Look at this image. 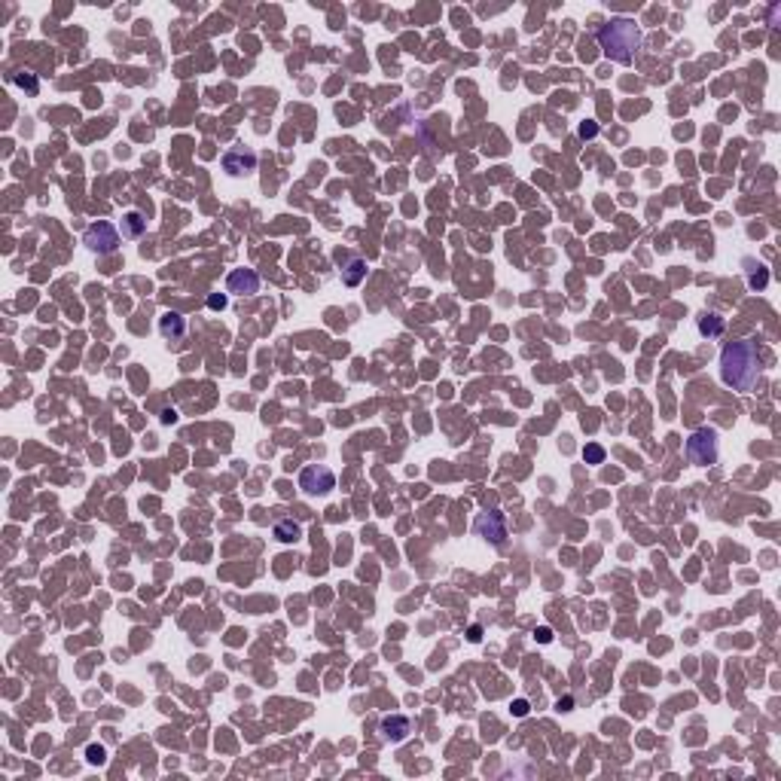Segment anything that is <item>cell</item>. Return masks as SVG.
<instances>
[{
    "label": "cell",
    "mask_w": 781,
    "mask_h": 781,
    "mask_svg": "<svg viewBox=\"0 0 781 781\" xmlns=\"http://www.w3.org/2000/svg\"><path fill=\"white\" fill-rule=\"evenodd\" d=\"M537 641H541V644H550V641H552V629H546V626L537 629Z\"/></svg>",
    "instance_id": "21"
},
{
    "label": "cell",
    "mask_w": 781,
    "mask_h": 781,
    "mask_svg": "<svg viewBox=\"0 0 781 781\" xmlns=\"http://www.w3.org/2000/svg\"><path fill=\"white\" fill-rule=\"evenodd\" d=\"M571 705H574V699H571V696H567V699H562V702H559V708H562V711H567V708H571Z\"/></svg>",
    "instance_id": "25"
},
{
    "label": "cell",
    "mask_w": 781,
    "mask_h": 781,
    "mask_svg": "<svg viewBox=\"0 0 781 781\" xmlns=\"http://www.w3.org/2000/svg\"><path fill=\"white\" fill-rule=\"evenodd\" d=\"M595 37H598L601 52H605L610 61H616V65H632L635 52L644 43L641 28L632 22V19H610L607 25L598 28Z\"/></svg>",
    "instance_id": "2"
},
{
    "label": "cell",
    "mask_w": 781,
    "mask_h": 781,
    "mask_svg": "<svg viewBox=\"0 0 781 781\" xmlns=\"http://www.w3.org/2000/svg\"><path fill=\"white\" fill-rule=\"evenodd\" d=\"M253 168H257V153L247 150V147H238V150H229L223 156V171L232 174V177L251 174Z\"/></svg>",
    "instance_id": "7"
},
{
    "label": "cell",
    "mask_w": 781,
    "mask_h": 781,
    "mask_svg": "<svg viewBox=\"0 0 781 781\" xmlns=\"http://www.w3.org/2000/svg\"><path fill=\"white\" fill-rule=\"evenodd\" d=\"M300 488L311 498H321V494H330L336 488V473L324 464H309L302 467L300 473Z\"/></svg>",
    "instance_id": "5"
},
{
    "label": "cell",
    "mask_w": 781,
    "mask_h": 781,
    "mask_svg": "<svg viewBox=\"0 0 781 781\" xmlns=\"http://www.w3.org/2000/svg\"><path fill=\"white\" fill-rule=\"evenodd\" d=\"M467 638H470L473 644H479V641H482V629H479V626H470V632H467Z\"/></svg>",
    "instance_id": "23"
},
{
    "label": "cell",
    "mask_w": 781,
    "mask_h": 781,
    "mask_svg": "<svg viewBox=\"0 0 781 781\" xmlns=\"http://www.w3.org/2000/svg\"><path fill=\"white\" fill-rule=\"evenodd\" d=\"M83 244L89 247V251H95V253H101V257H110V253H116L119 251V229L116 226H110V223H92L86 232H83Z\"/></svg>",
    "instance_id": "4"
},
{
    "label": "cell",
    "mask_w": 781,
    "mask_h": 781,
    "mask_svg": "<svg viewBox=\"0 0 781 781\" xmlns=\"http://www.w3.org/2000/svg\"><path fill=\"white\" fill-rule=\"evenodd\" d=\"M720 379H723V385H729L738 394L754 390L757 379H760V357H757V345L751 339H733V342L723 345Z\"/></svg>",
    "instance_id": "1"
},
{
    "label": "cell",
    "mask_w": 781,
    "mask_h": 781,
    "mask_svg": "<svg viewBox=\"0 0 781 781\" xmlns=\"http://www.w3.org/2000/svg\"><path fill=\"white\" fill-rule=\"evenodd\" d=\"M409 733H413V720H409L406 714H388L382 717V736L388 738V742H403Z\"/></svg>",
    "instance_id": "9"
},
{
    "label": "cell",
    "mask_w": 781,
    "mask_h": 781,
    "mask_svg": "<svg viewBox=\"0 0 781 781\" xmlns=\"http://www.w3.org/2000/svg\"><path fill=\"white\" fill-rule=\"evenodd\" d=\"M364 278H366V260L351 257L345 262V269H342V284H345V287H357Z\"/></svg>",
    "instance_id": "13"
},
{
    "label": "cell",
    "mask_w": 781,
    "mask_h": 781,
    "mask_svg": "<svg viewBox=\"0 0 781 781\" xmlns=\"http://www.w3.org/2000/svg\"><path fill=\"white\" fill-rule=\"evenodd\" d=\"M687 458L699 467H708L717 461V430L714 428H699L687 439Z\"/></svg>",
    "instance_id": "3"
},
{
    "label": "cell",
    "mask_w": 781,
    "mask_h": 781,
    "mask_svg": "<svg viewBox=\"0 0 781 781\" xmlns=\"http://www.w3.org/2000/svg\"><path fill=\"white\" fill-rule=\"evenodd\" d=\"M10 80L16 83V86H22L28 95H37V92H40V80L34 74H28V70H19V74H12Z\"/></svg>",
    "instance_id": "16"
},
{
    "label": "cell",
    "mask_w": 781,
    "mask_h": 781,
    "mask_svg": "<svg viewBox=\"0 0 781 781\" xmlns=\"http://www.w3.org/2000/svg\"><path fill=\"white\" fill-rule=\"evenodd\" d=\"M174 418H177V413H174V409H165V413H162V421H165V424H171Z\"/></svg>",
    "instance_id": "24"
},
{
    "label": "cell",
    "mask_w": 781,
    "mask_h": 781,
    "mask_svg": "<svg viewBox=\"0 0 781 781\" xmlns=\"http://www.w3.org/2000/svg\"><path fill=\"white\" fill-rule=\"evenodd\" d=\"M147 232V217L140 211H125L123 214V238H140Z\"/></svg>",
    "instance_id": "12"
},
{
    "label": "cell",
    "mask_w": 781,
    "mask_h": 781,
    "mask_svg": "<svg viewBox=\"0 0 781 781\" xmlns=\"http://www.w3.org/2000/svg\"><path fill=\"white\" fill-rule=\"evenodd\" d=\"M696 330H699V336H705V339H720L723 330H727V321H723L717 311H705V315L696 317Z\"/></svg>",
    "instance_id": "11"
},
{
    "label": "cell",
    "mask_w": 781,
    "mask_h": 781,
    "mask_svg": "<svg viewBox=\"0 0 781 781\" xmlns=\"http://www.w3.org/2000/svg\"><path fill=\"white\" fill-rule=\"evenodd\" d=\"M300 537H302V525H300V522H293V519L275 522V541H281V543H296Z\"/></svg>",
    "instance_id": "14"
},
{
    "label": "cell",
    "mask_w": 781,
    "mask_h": 781,
    "mask_svg": "<svg viewBox=\"0 0 781 781\" xmlns=\"http://www.w3.org/2000/svg\"><path fill=\"white\" fill-rule=\"evenodd\" d=\"M89 763H104V748L101 744H89Z\"/></svg>",
    "instance_id": "19"
},
{
    "label": "cell",
    "mask_w": 781,
    "mask_h": 781,
    "mask_svg": "<svg viewBox=\"0 0 781 781\" xmlns=\"http://www.w3.org/2000/svg\"><path fill=\"white\" fill-rule=\"evenodd\" d=\"M583 458H586V464H605V449L598 443H589L583 449Z\"/></svg>",
    "instance_id": "17"
},
{
    "label": "cell",
    "mask_w": 781,
    "mask_h": 781,
    "mask_svg": "<svg viewBox=\"0 0 781 781\" xmlns=\"http://www.w3.org/2000/svg\"><path fill=\"white\" fill-rule=\"evenodd\" d=\"M766 284H769V272H766V266H760V262L754 266V262H751V269H748V287H751V290H763Z\"/></svg>",
    "instance_id": "15"
},
{
    "label": "cell",
    "mask_w": 781,
    "mask_h": 781,
    "mask_svg": "<svg viewBox=\"0 0 781 781\" xmlns=\"http://www.w3.org/2000/svg\"><path fill=\"white\" fill-rule=\"evenodd\" d=\"M528 711H531V705H528L525 699H516V702H513V714H516V717H525Z\"/></svg>",
    "instance_id": "20"
},
{
    "label": "cell",
    "mask_w": 781,
    "mask_h": 781,
    "mask_svg": "<svg viewBox=\"0 0 781 781\" xmlns=\"http://www.w3.org/2000/svg\"><path fill=\"white\" fill-rule=\"evenodd\" d=\"M595 132H598V129H595L592 123H583V125H580V138H595Z\"/></svg>",
    "instance_id": "22"
},
{
    "label": "cell",
    "mask_w": 781,
    "mask_h": 781,
    "mask_svg": "<svg viewBox=\"0 0 781 781\" xmlns=\"http://www.w3.org/2000/svg\"><path fill=\"white\" fill-rule=\"evenodd\" d=\"M226 290H229V293H238V296L260 293V275L253 272V269H236V272H229V278H226Z\"/></svg>",
    "instance_id": "8"
},
{
    "label": "cell",
    "mask_w": 781,
    "mask_h": 781,
    "mask_svg": "<svg viewBox=\"0 0 781 781\" xmlns=\"http://www.w3.org/2000/svg\"><path fill=\"white\" fill-rule=\"evenodd\" d=\"M226 302H229V300H226L223 293H211V296H208V309H214V311H223Z\"/></svg>",
    "instance_id": "18"
},
{
    "label": "cell",
    "mask_w": 781,
    "mask_h": 781,
    "mask_svg": "<svg viewBox=\"0 0 781 781\" xmlns=\"http://www.w3.org/2000/svg\"><path fill=\"white\" fill-rule=\"evenodd\" d=\"M477 534L482 537V541H488L492 546L507 543V519H503L501 510H488V513L477 516Z\"/></svg>",
    "instance_id": "6"
},
{
    "label": "cell",
    "mask_w": 781,
    "mask_h": 781,
    "mask_svg": "<svg viewBox=\"0 0 781 781\" xmlns=\"http://www.w3.org/2000/svg\"><path fill=\"white\" fill-rule=\"evenodd\" d=\"M159 333L165 339H183L187 336V317L180 315V311H165V315L159 317Z\"/></svg>",
    "instance_id": "10"
}]
</instances>
